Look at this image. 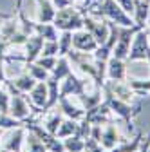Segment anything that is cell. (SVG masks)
I'll return each instance as SVG.
<instances>
[{
    "label": "cell",
    "instance_id": "cell-1",
    "mask_svg": "<svg viewBox=\"0 0 150 152\" xmlns=\"http://www.w3.org/2000/svg\"><path fill=\"white\" fill-rule=\"evenodd\" d=\"M101 94H103V102L108 105L110 112H112V114H116L119 120H123V121L128 125V129H132V120L141 112L143 105H141V103L132 105L130 102H123V100L116 98L107 87H101Z\"/></svg>",
    "mask_w": 150,
    "mask_h": 152
},
{
    "label": "cell",
    "instance_id": "cell-2",
    "mask_svg": "<svg viewBox=\"0 0 150 152\" xmlns=\"http://www.w3.org/2000/svg\"><path fill=\"white\" fill-rule=\"evenodd\" d=\"M52 24L56 26L58 31H78V29H83V13L76 7H63V9H56V16Z\"/></svg>",
    "mask_w": 150,
    "mask_h": 152
},
{
    "label": "cell",
    "instance_id": "cell-3",
    "mask_svg": "<svg viewBox=\"0 0 150 152\" xmlns=\"http://www.w3.org/2000/svg\"><path fill=\"white\" fill-rule=\"evenodd\" d=\"M148 51H150V42H148V29L143 27L139 29L134 38H132V44H130V51H128V56H127V64L130 62H145L146 56H148Z\"/></svg>",
    "mask_w": 150,
    "mask_h": 152
},
{
    "label": "cell",
    "instance_id": "cell-4",
    "mask_svg": "<svg viewBox=\"0 0 150 152\" xmlns=\"http://www.w3.org/2000/svg\"><path fill=\"white\" fill-rule=\"evenodd\" d=\"M143 29L139 26H132V27H121L119 26V33H118V40L114 44V49H112V56L119 60H127L128 51H130V44H132L134 34Z\"/></svg>",
    "mask_w": 150,
    "mask_h": 152
},
{
    "label": "cell",
    "instance_id": "cell-5",
    "mask_svg": "<svg viewBox=\"0 0 150 152\" xmlns=\"http://www.w3.org/2000/svg\"><path fill=\"white\" fill-rule=\"evenodd\" d=\"M83 29H87L92 36H94L98 45H100V44H103L107 40L108 34H110V22L105 20V18L83 15Z\"/></svg>",
    "mask_w": 150,
    "mask_h": 152
},
{
    "label": "cell",
    "instance_id": "cell-6",
    "mask_svg": "<svg viewBox=\"0 0 150 152\" xmlns=\"http://www.w3.org/2000/svg\"><path fill=\"white\" fill-rule=\"evenodd\" d=\"M89 80L87 76L85 78H78L74 72H71L67 78H63L60 82V96H80V94H83L87 91V85H89Z\"/></svg>",
    "mask_w": 150,
    "mask_h": 152
},
{
    "label": "cell",
    "instance_id": "cell-7",
    "mask_svg": "<svg viewBox=\"0 0 150 152\" xmlns=\"http://www.w3.org/2000/svg\"><path fill=\"white\" fill-rule=\"evenodd\" d=\"M98 47L96 38L87 29H78L72 33V49L80 53H94Z\"/></svg>",
    "mask_w": 150,
    "mask_h": 152
},
{
    "label": "cell",
    "instance_id": "cell-8",
    "mask_svg": "<svg viewBox=\"0 0 150 152\" xmlns=\"http://www.w3.org/2000/svg\"><path fill=\"white\" fill-rule=\"evenodd\" d=\"M85 121H89L90 125H103V123H108L112 121V112L108 109V105L101 100L98 105H94L92 109L85 110V116L82 118Z\"/></svg>",
    "mask_w": 150,
    "mask_h": 152
},
{
    "label": "cell",
    "instance_id": "cell-9",
    "mask_svg": "<svg viewBox=\"0 0 150 152\" xmlns=\"http://www.w3.org/2000/svg\"><path fill=\"white\" fill-rule=\"evenodd\" d=\"M47 83L45 82H36V85L29 91V102L31 105L36 109V112H38V116H42L44 114V109H45V103H47Z\"/></svg>",
    "mask_w": 150,
    "mask_h": 152
},
{
    "label": "cell",
    "instance_id": "cell-10",
    "mask_svg": "<svg viewBox=\"0 0 150 152\" xmlns=\"http://www.w3.org/2000/svg\"><path fill=\"white\" fill-rule=\"evenodd\" d=\"M127 65L128 64L125 60H119V58L110 56V58L107 60V71H105L107 80H112V82L127 80Z\"/></svg>",
    "mask_w": 150,
    "mask_h": 152
},
{
    "label": "cell",
    "instance_id": "cell-11",
    "mask_svg": "<svg viewBox=\"0 0 150 152\" xmlns=\"http://www.w3.org/2000/svg\"><path fill=\"white\" fill-rule=\"evenodd\" d=\"M42 45H44V38L38 34H31L27 38V42L24 44V47H25V53L22 54L24 64H31L38 58L40 53H42Z\"/></svg>",
    "mask_w": 150,
    "mask_h": 152
},
{
    "label": "cell",
    "instance_id": "cell-12",
    "mask_svg": "<svg viewBox=\"0 0 150 152\" xmlns=\"http://www.w3.org/2000/svg\"><path fill=\"white\" fill-rule=\"evenodd\" d=\"M103 87H107L112 94H114L116 98L123 100V102H132L134 98V91L130 89V85L127 83V80H121V82H112V80H105Z\"/></svg>",
    "mask_w": 150,
    "mask_h": 152
},
{
    "label": "cell",
    "instance_id": "cell-13",
    "mask_svg": "<svg viewBox=\"0 0 150 152\" xmlns=\"http://www.w3.org/2000/svg\"><path fill=\"white\" fill-rule=\"evenodd\" d=\"M24 140H25V127H16L11 129V136L6 141H0V147L13 152H24Z\"/></svg>",
    "mask_w": 150,
    "mask_h": 152
},
{
    "label": "cell",
    "instance_id": "cell-14",
    "mask_svg": "<svg viewBox=\"0 0 150 152\" xmlns=\"http://www.w3.org/2000/svg\"><path fill=\"white\" fill-rule=\"evenodd\" d=\"M56 107L60 109V112L63 114L65 118H71V120L80 121V120L85 116V109H82V107H78V105H74L72 100H71L69 96H60L58 105H56Z\"/></svg>",
    "mask_w": 150,
    "mask_h": 152
},
{
    "label": "cell",
    "instance_id": "cell-15",
    "mask_svg": "<svg viewBox=\"0 0 150 152\" xmlns=\"http://www.w3.org/2000/svg\"><path fill=\"white\" fill-rule=\"evenodd\" d=\"M119 141H121V138H119V132H118L116 123L114 121L105 123V127L101 129V140H100V143L103 145V148H107L110 152Z\"/></svg>",
    "mask_w": 150,
    "mask_h": 152
},
{
    "label": "cell",
    "instance_id": "cell-16",
    "mask_svg": "<svg viewBox=\"0 0 150 152\" xmlns=\"http://www.w3.org/2000/svg\"><path fill=\"white\" fill-rule=\"evenodd\" d=\"M148 15H150V0H136L134 13H132L134 24L139 26V27H146Z\"/></svg>",
    "mask_w": 150,
    "mask_h": 152
},
{
    "label": "cell",
    "instance_id": "cell-17",
    "mask_svg": "<svg viewBox=\"0 0 150 152\" xmlns=\"http://www.w3.org/2000/svg\"><path fill=\"white\" fill-rule=\"evenodd\" d=\"M38 2V15H36V22L40 24H52L56 16V7L52 6L51 0H36Z\"/></svg>",
    "mask_w": 150,
    "mask_h": 152
},
{
    "label": "cell",
    "instance_id": "cell-18",
    "mask_svg": "<svg viewBox=\"0 0 150 152\" xmlns=\"http://www.w3.org/2000/svg\"><path fill=\"white\" fill-rule=\"evenodd\" d=\"M72 72V67H71V62L67 56H58V62H56L54 69L51 71V76L49 78L56 80V82H62L63 78H67V76Z\"/></svg>",
    "mask_w": 150,
    "mask_h": 152
},
{
    "label": "cell",
    "instance_id": "cell-19",
    "mask_svg": "<svg viewBox=\"0 0 150 152\" xmlns=\"http://www.w3.org/2000/svg\"><path fill=\"white\" fill-rule=\"evenodd\" d=\"M63 118H65V116L60 112V109L54 107L52 112H49V114L45 112V118H44L42 125H44V129H45L47 132H51V134H56V130H58V127H60V123H62Z\"/></svg>",
    "mask_w": 150,
    "mask_h": 152
},
{
    "label": "cell",
    "instance_id": "cell-20",
    "mask_svg": "<svg viewBox=\"0 0 150 152\" xmlns=\"http://www.w3.org/2000/svg\"><path fill=\"white\" fill-rule=\"evenodd\" d=\"M24 152H47V147L44 141L34 134V132L25 129V140H24Z\"/></svg>",
    "mask_w": 150,
    "mask_h": 152
},
{
    "label": "cell",
    "instance_id": "cell-21",
    "mask_svg": "<svg viewBox=\"0 0 150 152\" xmlns=\"http://www.w3.org/2000/svg\"><path fill=\"white\" fill-rule=\"evenodd\" d=\"M78 127H80V121L76 120H71V118H63L58 130H56V136H58L60 140H65L69 136H74L78 132Z\"/></svg>",
    "mask_w": 150,
    "mask_h": 152
},
{
    "label": "cell",
    "instance_id": "cell-22",
    "mask_svg": "<svg viewBox=\"0 0 150 152\" xmlns=\"http://www.w3.org/2000/svg\"><path fill=\"white\" fill-rule=\"evenodd\" d=\"M34 34L42 36L44 40H58L60 31L56 29L54 24H40V22H34Z\"/></svg>",
    "mask_w": 150,
    "mask_h": 152
},
{
    "label": "cell",
    "instance_id": "cell-23",
    "mask_svg": "<svg viewBox=\"0 0 150 152\" xmlns=\"http://www.w3.org/2000/svg\"><path fill=\"white\" fill-rule=\"evenodd\" d=\"M13 82V85L20 91V92H24V94H29V91L36 85V80L33 78V76L25 71V72H22V74H18L16 78H13L11 80Z\"/></svg>",
    "mask_w": 150,
    "mask_h": 152
},
{
    "label": "cell",
    "instance_id": "cell-24",
    "mask_svg": "<svg viewBox=\"0 0 150 152\" xmlns=\"http://www.w3.org/2000/svg\"><path fill=\"white\" fill-rule=\"evenodd\" d=\"M76 98L80 102V107L85 109V110H89V109H92L94 105H98L103 100V94H101V89H96L94 94H87V91H85L83 94H80V96H76Z\"/></svg>",
    "mask_w": 150,
    "mask_h": 152
},
{
    "label": "cell",
    "instance_id": "cell-25",
    "mask_svg": "<svg viewBox=\"0 0 150 152\" xmlns=\"http://www.w3.org/2000/svg\"><path fill=\"white\" fill-rule=\"evenodd\" d=\"M25 65V71L33 76V78L36 80V82H47L49 80V76H51V72L47 71V69H44L42 65H38L36 62H31V64H24Z\"/></svg>",
    "mask_w": 150,
    "mask_h": 152
},
{
    "label": "cell",
    "instance_id": "cell-26",
    "mask_svg": "<svg viewBox=\"0 0 150 152\" xmlns=\"http://www.w3.org/2000/svg\"><path fill=\"white\" fill-rule=\"evenodd\" d=\"M72 49V33L71 31H60L58 36V56H67Z\"/></svg>",
    "mask_w": 150,
    "mask_h": 152
},
{
    "label": "cell",
    "instance_id": "cell-27",
    "mask_svg": "<svg viewBox=\"0 0 150 152\" xmlns=\"http://www.w3.org/2000/svg\"><path fill=\"white\" fill-rule=\"evenodd\" d=\"M63 147H65V152H83L85 138H82L80 134L69 136V138L63 140Z\"/></svg>",
    "mask_w": 150,
    "mask_h": 152
},
{
    "label": "cell",
    "instance_id": "cell-28",
    "mask_svg": "<svg viewBox=\"0 0 150 152\" xmlns=\"http://www.w3.org/2000/svg\"><path fill=\"white\" fill-rule=\"evenodd\" d=\"M127 83L130 85L136 94H150V80L143 78H127Z\"/></svg>",
    "mask_w": 150,
    "mask_h": 152
},
{
    "label": "cell",
    "instance_id": "cell-29",
    "mask_svg": "<svg viewBox=\"0 0 150 152\" xmlns=\"http://www.w3.org/2000/svg\"><path fill=\"white\" fill-rule=\"evenodd\" d=\"M16 127H25V123L18 121L16 118L11 116V114L0 112V129H2V130H11V129H16Z\"/></svg>",
    "mask_w": 150,
    "mask_h": 152
},
{
    "label": "cell",
    "instance_id": "cell-30",
    "mask_svg": "<svg viewBox=\"0 0 150 152\" xmlns=\"http://www.w3.org/2000/svg\"><path fill=\"white\" fill-rule=\"evenodd\" d=\"M40 56H58V40H44Z\"/></svg>",
    "mask_w": 150,
    "mask_h": 152
},
{
    "label": "cell",
    "instance_id": "cell-31",
    "mask_svg": "<svg viewBox=\"0 0 150 152\" xmlns=\"http://www.w3.org/2000/svg\"><path fill=\"white\" fill-rule=\"evenodd\" d=\"M83 152H108V150H107V148H103V145H101L98 140H94V138L87 136V138H85V147H83Z\"/></svg>",
    "mask_w": 150,
    "mask_h": 152
},
{
    "label": "cell",
    "instance_id": "cell-32",
    "mask_svg": "<svg viewBox=\"0 0 150 152\" xmlns=\"http://www.w3.org/2000/svg\"><path fill=\"white\" fill-rule=\"evenodd\" d=\"M9 103H11V94H9V91L4 85H0V112L9 114Z\"/></svg>",
    "mask_w": 150,
    "mask_h": 152
},
{
    "label": "cell",
    "instance_id": "cell-33",
    "mask_svg": "<svg viewBox=\"0 0 150 152\" xmlns=\"http://www.w3.org/2000/svg\"><path fill=\"white\" fill-rule=\"evenodd\" d=\"M38 65H42L44 69H47L49 72L54 69V65H56V62H58V56H38V58L34 60Z\"/></svg>",
    "mask_w": 150,
    "mask_h": 152
},
{
    "label": "cell",
    "instance_id": "cell-34",
    "mask_svg": "<svg viewBox=\"0 0 150 152\" xmlns=\"http://www.w3.org/2000/svg\"><path fill=\"white\" fill-rule=\"evenodd\" d=\"M116 2L123 7L125 13H128L130 16H132V13H134V6H136V0H116Z\"/></svg>",
    "mask_w": 150,
    "mask_h": 152
},
{
    "label": "cell",
    "instance_id": "cell-35",
    "mask_svg": "<svg viewBox=\"0 0 150 152\" xmlns=\"http://www.w3.org/2000/svg\"><path fill=\"white\" fill-rule=\"evenodd\" d=\"M51 2H52V6L56 9H63V7L72 6V0H51Z\"/></svg>",
    "mask_w": 150,
    "mask_h": 152
},
{
    "label": "cell",
    "instance_id": "cell-36",
    "mask_svg": "<svg viewBox=\"0 0 150 152\" xmlns=\"http://www.w3.org/2000/svg\"><path fill=\"white\" fill-rule=\"evenodd\" d=\"M7 80V74H6V60H0V83H4Z\"/></svg>",
    "mask_w": 150,
    "mask_h": 152
},
{
    "label": "cell",
    "instance_id": "cell-37",
    "mask_svg": "<svg viewBox=\"0 0 150 152\" xmlns=\"http://www.w3.org/2000/svg\"><path fill=\"white\" fill-rule=\"evenodd\" d=\"M139 152H150V132L145 138V143L141 141V147H139Z\"/></svg>",
    "mask_w": 150,
    "mask_h": 152
},
{
    "label": "cell",
    "instance_id": "cell-38",
    "mask_svg": "<svg viewBox=\"0 0 150 152\" xmlns=\"http://www.w3.org/2000/svg\"><path fill=\"white\" fill-rule=\"evenodd\" d=\"M0 152H13V150H7V148H2V147H0Z\"/></svg>",
    "mask_w": 150,
    "mask_h": 152
},
{
    "label": "cell",
    "instance_id": "cell-39",
    "mask_svg": "<svg viewBox=\"0 0 150 152\" xmlns=\"http://www.w3.org/2000/svg\"><path fill=\"white\" fill-rule=\"evenodd\" d=\"M2 136H4V130H2V129H0V140H2Z\"/></svg>",
    "mask_w": 150,
    "mask_h": 152
},
{
    "label": "cell",
    "instance_id": "cell-40",
    "mask_svg": "<svg viewBox=\"0 0 150 152\" xmlns=\"http://www.w3.org/2000/svg\"><path fill=\"white\" fill-rule=\"evenodd\" d=\"M146 27H150V15H148V22H146Z\"/></svg>",
    "mask_w": 150,
    "mask_h": 152
},
{
    "label": "cell",
    "instance_id": "cell-41",
    "mask_svg": "<svg viewBox=\"0 0 150 152\" xmlns=\"http://www.w3.org/2000/svg\"><path fill=\"white\" fill-rule=\"evenodd\" d=\"M148 42H150V27H148Z\"/></svg>",
    "mask_w": 150,
    "mask_h": 152
},
{
    "label": "cell",
    "instance_id": "cell-42",
    "mask_svg": "<svg viewBox=\"0 0 150 152\" xmlns=\"http://www.w3.org/2000/svg\"><path fill=\"white\" fill-rule=\"evenodd\" d=\"M74 2H78V0H72V4H74Z\"/></svg>",
    "mask_w": 150,
    "mask_h": 152
},
{
    "label": "cell",
    "instance_id": "cell-43",
    "mask_svg": "<svg viewBox=\"0 0 150 152\" xmlns=\"http://www.w3.org/2000/svg\"><path fill=\"white\" fill-rule=\"evenodd\" d=\"M0 85H2V83H0Z\"/></svg>",
    "mask_w": 150,
    "mask_h": 152
}]
</instances>
